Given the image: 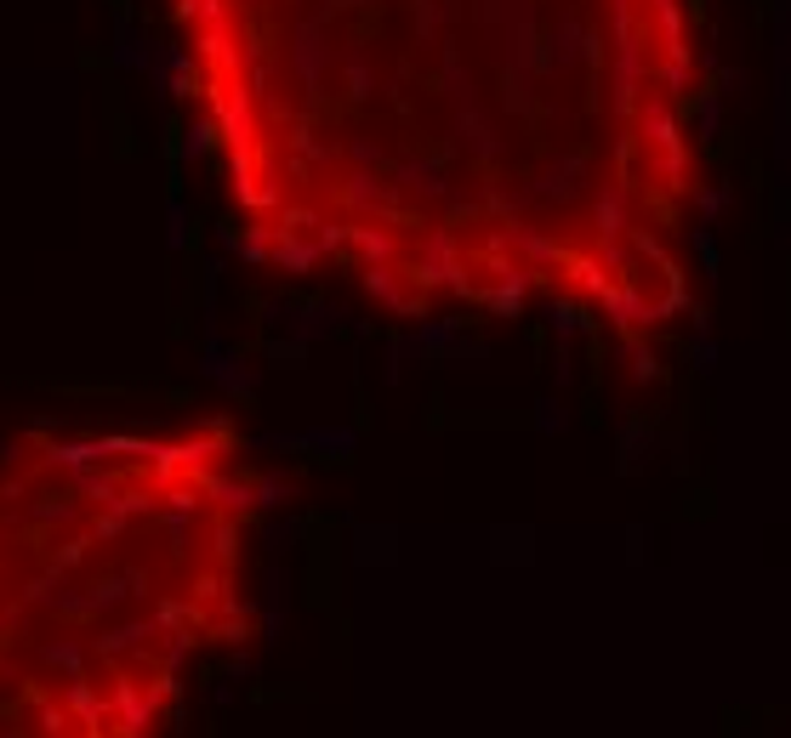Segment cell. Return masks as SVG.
Listing matches in <instances>:
<instances>
[{"label":"cell","instance_id":"cell-2","mask_svg":"<svg viewBox=\"0 0 791 738\" xmlns=\"http://www.w3.org/2000/svg\"><path fill=\"white\" fill-rule=\"evenodd\" d=\"M268 477L228 415L0 449V738H160L257 630Z\"/></svg>","mask_w":791,"mask_h":738},{"label":"cell","instance_id":"cell-1","mask_svg":"<svg viewBox=\"0 0 791 738\" xmlns=\"http://www.w3.org/2000/svg\"><path fill=\"white\" fill-rule=\"evenodd\" d=\"M239 250L405 324L564 318L655 364L706 205L689 0H160Z\"/></svg>","mask_w":791,"mask_h":738}]
</instances>
